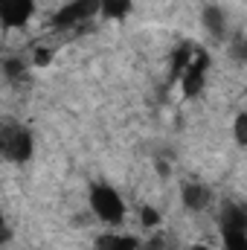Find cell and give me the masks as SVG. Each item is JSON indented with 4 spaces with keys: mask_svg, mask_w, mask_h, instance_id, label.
Segmentation results:
<instances>
[{
    "mask_svg": "<svg viewBox=\"0 0 247 250\" xmlns=\"http://www.w3.org/2000/svg\"><path fill=\"white\" fill-rule=\"evenodd\" d=\"M32 148H35L32 134H29L23 125L6 123L0 128V151H3L6 160H12V163H26V160L32 157Z\"/></svg>",
    "mask_w": 247,
    "mask_h": 250,
    "instance_id": "6da1fadb",
    "label": "cell"
},
{
    "mask_svg": "<svg viewBox=\"0 0 247 250\" xmlns=\"http://www.w3.org/2000/svg\"><path fill=\"white\" fill-rule=\"evenodd\" d=\"M90 207L105 224H123L125 221V204L120 192L108 184H93L90 187Z\"/></svg>",
    "mask_w": 247,
    "mask_h": 250,
    "instance_id": "7a4b0ae2",
    "label": "cell"
},
{
    "mask_svg": "<svg viewBox=\"0 0 247 250\" xmlns=\"http://www.w3.org/2000/svg\"><path fill=\"white\" fill-rule=\"evenodd\" d=\"M99 12V0H73L62 6L56 15H53V26L56 29H67V26H79L82 21L93 18Z\"/></svg>",
    "mask_w": 247,
    "mask_h": 250,
    "instance_id": "3957f363",
    "label": "cell"
},
{
    "mask_svg": "<svg viewBox=\"0 0 247 250\" xmlns=\"http://www.w3.org/2000/svg\"><path fill=\"white\" fill-rule=\"evenodd\" d=\"M32 12H35V0H0V21L6 29L26 26Z\"/></svg>",
    "mask_w": 247,
    "mask_h": 250,
    "instance_id": "277c9868",
    "label": "cell"
},
{
    "mask_svg": "<svg viewBox=\"0 0 247 250\" xmlns=\"http://www.w3.org/2000/svg\"><path fill=\"white\" fill-rule=\"evenodd\" d=\"M206 64H209V56L198 53V59H192V64L186 67L184 79H181V87H184V96H198L204 90V73H206Z\"/></svg>",
    "mask_w": 247,
    "mask_h": 250,
    "instance_id": "5b68a950",
    "label": "cell"
},
{
    "mask_svg": "<svg viewBox=\"0 0 247 250\" xmlns=\"http://www.w3.org/2000/svg\"><path fill=\"white\" fill-rule=\"evenodd\" d=\"M181 201H184L186 209H192V212H201V209H206L209 207V201H212V192L204 187V184H195V181H189L181 187Z\"/></svg>",
    "mask_w": 247,
    "mask_h": 250,
    "instance_id": "8992f818",
    "label": "cell"
},
{
    "mask_svg": "<svg viewBox=\"0 0 247 250\" xmlns=\"http://www.w3.org/2000/svg\"><path fill=\"white\" fill-rule=\"evenodd\" d=\"M221 230H242V233H247V209L242 204L227 201L221 207Z\"/></svg>",
    "mask_w": 247,
    "mask_h": 250,
    "instance_id": "52a82bcc",
    "label": "cell"
},
{
    "mask_svg": "<svg viewBox=\"0 0 247 250\" xmlns=\"http://www.w3.org/2000/svg\"><path fill=\"white\" fill-rule=\"evenodd\" d=\"M201 21H204V26L215 35V38H224V29H227V21H224V12L218 9V6H204V12H201Z\"/></svg>",
    "mask_w": 247,
    "mask_h": 250,
    "instance_id": "ba28073f",
    "label": "cell"
},
{
    "mask_svg": "<svg viewBox=\"0 0 247 250\" xmlns=\"http://www.w3.org/2000/svg\"><path fill=\"white\" fill-rule=\"evenodd\" d=\"M137 248H140V242L134 236H114V233L99 236V242H96V250H137Z\"/></svg>",
    "mask_w": 247,
    "mask_h": 250,
    "instance_id": "9c48e42d",
    "label": "cell"
},
{
    "mask_svg": "<svg viewBox=\"0 0 247 250\" xmlns=\"http://www.w3.org/2000/svg\"><path fill=\"white\" fill-rule=\"evenodd\" d=\"M99 12L111 21H123L131 15V0H99Z\"/></svg>",
    "mask_w": 247,
    "mask_h": 250,
    "instance_id": "30bf717a",
    "label": "cell"
},
{
    "mask_svg": "<svg viewBox=\"0 0 247 250\" xmlns=\"http://www.w3.org/2000/svg\"><path fill=\"white\" fill-rule=\"evenodd\" d=\"M192 47L189 44H184V47H178V53H175V62H172V82H181L186 73V67L192 64Z\"/></svg>",
    "mask_w": 247,
    "mask_h": 250,
    "instance_id": "8fae6325",
    "label": "cell"
},
{
    "mask_svg": "<svg viewBox=\"0 0 247 250\" xmlns=\"http://www.w3.org/2000/svg\"><path fill=\"white\" fill-rule=\"evenodd\" d=\"M221 239L227 250H247V233L242 230H221Z\"/></svg>",
    "mask_w": 247,
    "mask_h": 250,
    "instance_id": "7c38bea8",
    "label": "cell"
},
{
    "mask_svg": "<svg viewBox=\"0 0 247 250\" xmlns=\"http://www.w3.org/2000/svg\"><path fill=\"white\" fill-rule=\"evenodd\" d=\"M230 56L239 64H247V38L245 35H236V38L230 41Z\"/></svg>",
    "mask_w": 247,
    "mask_h": 250,
    "instance_id": "4fadbf2b",
    "label": "cell"
},
{
    "mask_svg": "<svg viewBox=\"0 0 247 250\" xmlns=\"http://www.w3.org/2000/svg\"><path fill=\"white\" fill-rule=\"evenodd\" d=\"M233 137H236L239 146L247 148V114H239V117L233 120Z\"/></svg>",
    "mask_w": 247,
    "mask_h": 250,
    "instance_id": "5bb4252c",
    "label": "cell"
},
{
    "mask_svg": "<svg viewBox=\"0 0 247 250\" xmlns=\"http://www.w3.org/2000/svg\"><path fill=\"white\" fill-rule=\"evenodd\" d=\"M3 73H6V79H12V82L21 79V76H23V62H21V59H6V62H3Z\"/></svg>",
    "mask_w": 247,
    "mask_h": 250,
    "instance_id": "9a60e30c",
    "label": "cell"
},
{
    "mask_svg": "<svg viewBox=\"0 0 247 250\" xmlns=\"http://www.w3.org/2000/svg\"><path fill=\"white\" fill-rule=\"evenodd\" d=\"M140 221H143V227H157L160 224V212L154 207H143L140 209Z\"/></svg>",
    "mask_w": 247,
    "mask_h": 250,
    "instance_id": "2e32d148",
    "label": "cell"
},
{
    "mask_svg": "<svg viewBox=\"0 0 247 250\" xmlns=\"http://www.w3.org/2000/svg\"><path fill=\"white\" fill-rule=\"evenodd\" d=\"M50 62H53V50L38 47V50H35V64H38V67H44V64H50Z\"/></svg>",
    "mask_w": 247,
    "mask_h": 250,
    "instance_id": "e0dca14e",
    "label": "cell"
},
{
    "mask_svg": "<svg viewBox=\"0 0 247 250\" xmlns=\"http://www.w3.org/2000/svg\"><path fill=\"white\" fill-rule=\"evenodd\" d=\"M145 250H166V239H163V236H154V239L148 242V248H145Z\"/></svg>",
    "mask_w": 247,
    "mask_h": 250,
    "instance_id": "ac0fdd59",
    "label": "cell"
},
{
    "mask_svg": "<svg viewBox=\"0 0 247 250\" xmlns=\"http://www.w3.org/2000/svg\"><path fill=\"white\" fill-rule=\"evenodd\" d=\"M157 172H160V175L166 178V175H169V163H157Z\"/></svg>",
    "mask_w": 247,
    "mask_h": 250,
    "instance_id": "d6986e66",
    "label": "cell"
},
{
    "mask_svg": "<svg viewBox=\"0 0 247 250\" xmlns=\"http://www.w3.org/2000/svg\"><path fill=\"white\" fill-rule=\"evenodd\" d=\"M192 250H209V245H192Z\"/></svg>",
    "mask_w": 247,
    "mask_h": 250,
    "instance_id": "ffe728a7",
    "label": "cell"
}]
</instances>
